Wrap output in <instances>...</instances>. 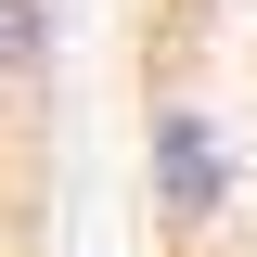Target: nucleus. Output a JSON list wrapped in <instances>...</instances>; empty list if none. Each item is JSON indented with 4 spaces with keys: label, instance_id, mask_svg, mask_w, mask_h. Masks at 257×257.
<instances>
[{
    "label": "nucleus",
    "instance_id": "obj_1",
    "mask_svg": "<svg viewBox=\"0 0 257 257\" xmlns=\"http://www.w3.org/2000/svg\"><path fill=\"white\" fill-rule=\"evenodd\" d=\"M128 244L142 257H257V52L180 26V13H142Z\"/></svg>",
    "mask_w": 257,
    "mask_h": 257
}]
</instances>
